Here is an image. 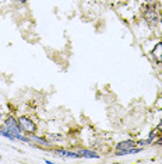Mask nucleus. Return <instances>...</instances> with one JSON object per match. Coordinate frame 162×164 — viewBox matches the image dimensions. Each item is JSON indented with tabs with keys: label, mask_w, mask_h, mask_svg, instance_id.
Segmentation results:
<instances>
[{
	"label": "nucleus",
	"mask_w": 162,
	"mask_h": 164,
	"mask_svg": "<svg viewBox=\"0 0 162 164\" xmlns=\"http://www.w3.org/2000/svg\"><path fill=\"white\" fill-rule=\"evenodd\" d=\"M17 121H18V125H20L21 130H23V133L35 135V132H36V123L34 121H31L27 117H20Z\"/></svg>",
	"instance_id": "f257e3e1"
},
{
	"label": "nucleus",
	"mask_w": 162,
	"mask_h": 164,
	"mask_svg": "<svg viewBox=\"0 0 162 164\" xmlns=\"http://www.w3.org/2000/svg\"><path fill=\"white\" fill-rule=\"evenodd\" d=\"M4 128H6L10 133H13V135H20V133H23V130H21L20 125H18V121L14 117L6 118V121H4Z\"/></svg>",
	"instance_id": "f03ea898"
},
{
	"label": "nucleus",
	"mask_w": 162,
	"mask_h": 164,
	"mask_svg": "<svg viewBox=\"0 0 162 164\" xmlns=\"http://www.w3.org/2000/svg\"><path fill=\"white\" fill-rule=\"evenodd\" d=\"M144 17L151 25H156V24L159 23V16H158V13H156L154 9H151V7H148V10H145Z\"/></svg>",
	"instance_id": "7ed1b4c3"
},
{
	"label": "nucleus",
	"mask_w": 162,
	"mask_h": 164,
	"mask_svg": "<svg viewBox=\"0 0 162 164\" xmlns=\"http://www.w3.org/2000/svg\"><path fill=\"white\" fill-rule=\"evenodd\" d=\"M137 146V142L131 140V139H127V140H123L120 143L116 145V150H126V149H131V147Z\"/></svg>",
	"instance_id": "20e7f679"
},
{
	"label": "nucleus",
	"mask_w": 162,
	"mask_h": 164,
	"mask_svg": "<svg viewBox=\"0 0 162 164\" xmlns=\"http://www.w3.org/2000/svg\"><path fill=\"white\" fill-rule=\"evenodd\" d=\"M78 156L80 157H85V158H99V154L94 150H88V149H80L78 150Z\"/></svg>",
	"instance_id": "39448f33"
},
{
	"label": "nucleus",
	"mask_w": 162,
	"mask_h": 164,
	"mask_svg": "<svg viewBox=\"0 0 162 164\" xmlns=\"http://www.w3.org/2000/svg\"><path fill=\"white\" fill-rule=\"evenodd\" d=\"M143 150L141 146H136V147H131V149H126V150H116V156H127V154H136V153H140Z\"/></svg>",
	"instance_id": "423d86ee"
},
{
	"label": "nucleus",
	"mask_w": 162,
	"mask_h": 164,
	"mask_svg": "<svg viewBox=\"0 0 162 164\" xmlns=\"http://www.w3.org/2000/svg\"><path fill=\"white\" fill-rule=\"evenodd\" d=\"M55 153L60 156V157H73V158H78V153H74V152H69V150H63V149H56Z\"/></svg>",
	"instance_id": "0eeeda50"
},
{
	"label": "nucleus",
	"mask_w": 162,
	"mask_h": 164,
	"mask_svg": "<svg viewBox=\"0 0 162 164\" xmlns=\"http://www.w3.org/2000/svg\"><path fill=\"white\" fill-rule=\"evenodd\" d=\"M151 53H152V56H154L158 62H162V41L156 44Z\"/></svg>",
	"instance_id": "6e6552de"
},
{
	"label": "nucleus",
	"mask_w": 162,
	"mask_h": 164,
	"mask_svg": "<svg viewBox=\"0 0 162 164\" xmlns=\"http://www.w3.org/2000/svg\"><path fill=\"white\" fill-rule=\"evenodd\" d=\"M31 139V142H36V143H39V145H42V146H45V147H48L50 143L48 140H45V139H42V138H36V136H31L29 138Z\"/></svg>",
	"instance_id": "1a4fd4ad"
},
{
	"label": "nucleus",
	"mask_w": 162,
	"mask_h": 164,
	"mask_svg": "<svg viewBox=\"0 0 162 164\" xmlns=\"http://www.w3.org/2000/svg\"><path fill=\"white\" fill-rule=\"evenodd\" d=\"M159 133H161V130H159V129L156 128V129H152V130H151V133H150V136H148V138H150L151 140L154 142L156 139V138H158V136H159Z\"/></svg>",
	"instance_id": "9d476101"
},
{
	"label": "nucleus",
	"mask_w": 162,
	"mask_h": 164,
	"mask_svg": "<svg viewBox=\"0 0 162 164\" xmlns=\"http://www.w3.org/2000/svg\"><path fill=\"white\" fill-rule=\"evenodd\" d=\"M151 143H152V140H151L150 138H148V139H145V140H139L137 142V146H147V145H151Z\"/></svg>",
	"instance_id": "9b49d317"
},
{
	"label": "nucleus",
	"mask_w": 162,
	"mask_h": 164,
	"mask_svg": "<svg viewBox=\"0 0 162 164\" xmlns=\"http://www.w3.org/2000/svg\"><path fill=\"white\" fill-rule=\"evenodd\" d=\"M155 143L156 145H162V130H161V133H159V136L155 139Z\"/></svg>",
	"instance_id": "f8f14e48"
},
{
	"label": "nucleus",
	"mask_w": 162,
	"mask_h": 164,
	"mask_svg": "<svg viewBox=\"0 0 162 164\" xmlns=\"http://www.w3.org/2000/svg\"><path fill=\"white\" fill-rule=\"evenodd\" d=\"M49 138H52V139H62V136L60 135H52V133H49Z\"/></svg>",
	"instance_id": "ddd939ff"
},
{
	"label": "nucleus",
	"mask_w": 162,
	"mask_h": 164,
	"mask_svg": "<svg viewBox=\"0 0 162 164\" xmlns=\"http://www.w3.org/2000/svg\"><path fill=\"white\" fill-rule=\"evenodd\" d=\"M156 128L159 129V130H162V121H161V122H159V125H158V126H156Z\"/></svg>",
	"instance_id": "4468645a"
},
{
	"label": "nucleus",
	"mask_w": 162,
	"mask_h": 164,
	"mask_svg": "<svg viewBox=\"0 0 162 164\" xmlns=\"http://www.w3.org/2000/svg\"><path fill=\"white\" fill-rule=\"evenodd\" d=\"M0 122H3V114L0 112Z\"/></svg>",
	"instance_id": "2eb2a0df"
},
{
	"label": "nucleus",
	"mask_w": 162,
	"mask_h": 164,
	"mask_svg": "<svg viewBox=\"0 0 162 164\" xmlns=\"http://www.w3.org/2000/svg\"><path fill=\"white\" fill-rule=\"evenodd\" d=\"M20 1H21L23 4H25V3H27V0H20Z\"/></svg>",
	"instance_id": "dca6fc26"
}]
</instances>
